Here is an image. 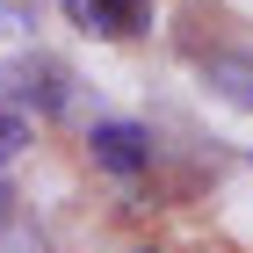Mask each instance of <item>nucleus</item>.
<instances>
[{"label": "nucleus", "mask_w": 253, "mask_h": 253, "mask_svg": "<svg viewBox=\"0 0 253 253\" xmlns=\"http://www.w3.org/2000/svg\"><path fill=\"white\" fill-rule=\"evenodd\" d=\"M0 94L15 109H37V116H58L73 101V73L43 51H22V58H0Z\"/></svg>", "instance_id": "nucleus-1"}, {"label": "nucleus", "mask_w": 253, "mask_h": 253, "mask_svg": "<svg viewBox=\"0 0 253 253\" xmlns=\"http://www.w3.org/2000/svg\"><path fill=\"white\" fill-rule=\"evenodd\" d=\"M87 152H94V167L101 174H145L152 167V130L145 123H123V116H101L94 130H87Z\"/></svg>", "instance_id": "nucleus-2"}, {"label": "nucleus", "mask_w": 253, "mask_h": 253, "mask_svg": "<svg viewBox=\"0 0 253 253\" xmlns=\"http://www.w3.org/2000/svg\"><path fill=\"white\" fill-rule=\"evenodd\" d=\"M65 22L87 37H137L152 22V0H65Z\"/></svg>", "instance_id": "nucleus-3"}, {"label": "nucleus", "mask_w": 253, "mask_h": 253, "mask_svg": "<svg viewBox=\"0 0 253 253\" xmlns=\"http://www.w3.org/2000/svg\"><path fill=\"white\" fill-rule=\"evenodd\" d=\"M203 80H210V87L232 101V109H246V116H253V58H232V51H217V58H203Z\"/></svg>", "instance_id": "nucleus-4"}, {"label": "nucleus", "mask_w": 253, "mask_h": 253, "mask_svg": "<svg viewBox=\"0 0 253 253\" xmlns=\"http://www.w3.org/2000/svg\"><path fill=\"white\" fill-rule=\"evenodd\" d=\"M22 145H29V116H22V109H0V167H7Z\"/></svg>", "instance_id": "nucleus-5"}, {"label": "nucleus", "mask_w": 253, "mask_h": 253, "mask_svg": "<svg viewBox=\"0 0 253 253\" xmlns=\"http://www.w3.org/2000/svg\"><path fill=\"white\" fill-rule=\"evenodd\" d=\"M29 29V7H15V0H0V37H22Z\"/></svg>", "instance_id": "nucleus-6"}, {"label": "nucleus", "mask_w": 253, "mask_h": 253, "mask_svg": "<svg viewBox=\"0 0 253 253\" xmlns=\"http://www.w3.org/2000/svg\"><path fill=\"white\" fill-rule=\"evenodd\" d=\"M7 217H15V188L0 181V224H7Z\"/></svg>", "instance_id": "nucleus-7"}]
</instances>
